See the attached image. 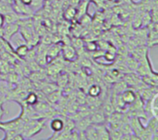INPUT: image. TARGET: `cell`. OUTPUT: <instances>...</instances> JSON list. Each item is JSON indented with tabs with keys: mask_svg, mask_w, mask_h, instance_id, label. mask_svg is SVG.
<instances>
[{
	"mask_svg": "<svg viewBox=\"0 0 158 140\" xmlns=\"http://www.w3.org/2000/svg\"><path fill=\"white\" fill-rule=\"evenodd\" d=\"M112 1H114V2H116V1H118V0H112Z\"/></svg>",
	"mask_w": 158,
	"mask_h": 140,
	"instance_id": "d6986e66",
	"label": "cell"
},
{
	"mask_svg": "<svg viewBox=\"0 0 158 140\" xmlns=\"http://www.w3.org/2000/svg\"><path fill=\"white\" fill-rule=\"evenodd\" d=\"M19 25L18 23H6L1 29L2 38L7 42H10L11 38L19 32Z\"/></svg>",
	"mask_w": 158,
	"mask_h": 140,
	"instance_id": "6da1fadb",
	"label": "cell"
},
{
	"mask_svg": "<svg viewBox=\"0 0 158 140\" xmlns=\"http://www.w3.org/2000/svg\"><path fill=\"white\" fill-rule=\"evenodd\" d=\"M19 1L27 6H31V5L32 3V0H19Z\"/></svg>",
	"mask_w": 158,
	"mask_h": 140,
	"instance_id": "ac0fdd59",
	"label": "cell"
},
{
	"mask_svg": "<svg viewBox=\"0 0 158 140\" xmlns=\"http://www.w3.org/2000/svg\"><path fill=\"white\" fill-rule=\"evenodd\" d=\"M4 25H5V18H4V15L0 13V30L3 28Z\"/></svg>",
	"mask_w": 158,
	"mask_h": 140,
	"instance_id": "e0dca14e",
	"label": "cell"
},
{
	"mask_svg": "<svg viewBox=\"0 0 158 140\" xmlns=\"http://www.w3.org/2000/svg\"><path fill=\"white\" fill-rule=\"evenodd\" d=\"M104 57H105L107 61H109V62H113V61L115 60V54H114V53H111L110 51H108V52L105 53Z\"/></svg>",
	"mask_w": 158,
	"mask_h": 140,
	"instance_id": "5bb4252c",
	"label": "cell"
},
{
	"mask_svg": "<svg viewBox=\"0 0 158 140\" xmlns=\"http://www.w3.org/2000/svg\"><path fill=\"white\" fill-rule=\"evenodd\" d=\"M11 11H13L12 5L0 0V13L3 14V15H6V14L11 12Z\"/></svg>",
	"mask_w": 158,
	"mask_h": 140,
	"instance_id": "30bf717a",
	"label": "cell"
},
{
	"mask_svg": "<svg viewBox=\"0 0 158 140\" xmlns=\"http://www.w3.org/2000/svg\"><path fill=\"white\" fill-rule=\"evenodd\" d=\"M44 1H49V0H44Z\"/></svg>",
	"mask_w": 158,
	"mask_h": 140,
	"instance_id": "ffe728a7",
	"label": "cell"
},
{
	"mask_svg": "<svg viewBox=\"0 0 158 140\" xmlns=\"http://www.w3.org/2000/svg\"><path fill=\"white\" fill-rule=\"evenodd\" d=\"M95 127H96V130H97L98 139H110L109 130L106 128V126H104L102 124H96Z\"/></svg>",
	"mask_w": 158,
	"mask_h": 140,
	"instance_id": "8992f818",
	"label": "cell"
},
{
	"mask_svg": "<svg viewBox=\"0 0 158 140\" xmlns=\"http://www.w3.org/2000/svg\"><path fill=\"white\" fill-rule=\"evenodd\" d=\"M88 93L91 97H97L100 95L101 93V87L99 85H93L89 88V90H88Z\"/></svg>",
	"mask_w": 158,
	"mask_h": 140,
	"instance_id": "8fae6325",
	"label": "cell"
},
{
	"mask_svg": "<svg viewBox=\"0 0 158 140\" xmlns=\"http://www.w3.org/2000/svg\"><path fill=\"white\" fill-rule=\"evenodd\" d=\"M29 50H30V47L27 44H21L14 50V53L16 55H18L19 58H24L26 54H28Z\"/></svg>",
	"mask_w": 158,
	"mask_h": 140,
	"instance_id": "52a82bcc",
	"label": "cell"
},
{
	"mask_svg": "<svg viewBox=\"0 0 158 140\" xmlns=\"http://www.w3.org/2000/svg\"><path fill=\"white\" fill-rule=\"evenodd\" d=\"M3 104H4V100L3 99H0V122L2 120V117L5 114V110L3 108Z\"/></svg>",
	"mask_w": 158,
	"mask_h": 140,
	"instance_id": "2e32d148",
	"label": "cell"
},
{
	"mask_svg": "<svg viewBox=\"0 0 158 140\" xmlns=\"http://www.w3.org/2000/svg\"><path fill=\"white\" fill-rule=\"evenodd\" d=\"M61 52L63 54L64 59H66L67 61H74L77 57V52H76L75 47L69 44L62 45Z\"/></svg>",
	"mask_w": 158,
	"mask_h": 140,
	"instance_id": "277c9868",
	"label": "cell"
},
{
	"mask_svg": "<svg viewBox=\"0 0 158 140\" xmlns=\"http://www.w3.org/2000/svg\"><path fill=\"white\" fill-rule=\"evenodd\" d=\"M56 86H55L54 84H46V85H44V87L41 89L42 91L44 93V94H47L49 95L50 93H52L53 91L56 90Z\"/></svg>",
	"mask_w": 158,
	"mask_h": 140,
	"instance_id": "7c38bea8",
	"label": "cell"
},
{
	"mask_svg": "<svg viewBox=\"0 0 158 140\" xmlns=\"http://www.w3.org/2000/svg\"><path fill=\"white\" fill-rule=\"evenodd\" d=\"M64 126H65V121L60 118H54L50 122V128L55 134L61 132L64 129Z\"/></svg>",
	"mask_w": 158,
	"mask_h": 140,
	"instance_id": "5b68a950",
	"label": "cell"
},
{
	"mask_svg": "<svg viewBox=\"0 0 158 140\" xmlns=\"http://www.w3.org/2000/svg\"><path fill=\"white\" fill-rule=\"evenodd\" d=\"M61 48L62 45L55 43L53 45H51L49 48H47L46 50V54H45V59H46V64L50 63L51 61H53L61 52Z\"/></svg>",
	"mask_w": 158,
	"mask_h": 140,
	"instance_id": "3957f363",
	"label": "cell"
},
{
	"mask_svg": "<svg viewBox=\"0 0 158 140\" xmlns=\"http://www.w3.org/2000/svg\"><path fill=\"white\" fill-rule=\"evenodd\" d=\"M119 99L125 105H131L136 101L137 94L132 90H125L120 93Z\"/></svg>",
	"mask_w": 158,
	"mask_h": 140,
	"instance_id": "7a4b0ae2",
	"label": "cell"
},
{
	"mask_svg": "<svg viewBox=\"0 0 158 140\" xmlns=\"http://www.w3.org/2000/svg\"><path fill=\"white\" fill-rule=\"evenodd\" d=\"M91 122H88V119H82L81 121H79L78 122V128H79V131H84L91 124Z\"/></svg>",
	"mask_w": 158,
	"mask_h": 140,
	"instance_id": "4fadbf2b",
	"label": "cell"
},
{
	"mask_svg": "<svg viewBox=\"0 0 158 140\" xmlns=\"http://www.w3.org/2000/svg\"><path fill=\"white\" fill-rule=\"evenodd\" d=\"M77 16V8L73 6H69L65 12H64V18L68 20H72Z\"/></svg>",
	"mask_w": 158,
	"mask_h": 140,
	"instance_id": "ba28073f",
	"label": "cell"
},
{
	"mask_svg": "<svg viewBox=\"0 0 158 140\" xmlns=\"http://www.w3.org/2000/svg\"><path fill=\"white\" fill-rule=\"evenodd\" d=\"M24 102L27 105H34L38 102V96L36 93L31 92L24 98Z\"/></svg>",
	"mask_w": 158,
	"mask_h": 140,
	"instance_id": "9c48e42d",
	"label": "cell"
},
{
	"mask_svg": "<svg viewBox=\"0 0 158 140\" xmlns=\"http://www.w3.org/2000/svg\"><path fill=\"white\" fill-rule=\"evenodd\" d=\"M86 49L89 50V51H92V52H94L96 49H97V46H96V43L95 42H88L86 43Z\"/></svg>",
	"mask_w": 158,
	"mask_h": 140,
	"instance_id": "9a60e30c",
	"label": "cell"
}]
</instances>
